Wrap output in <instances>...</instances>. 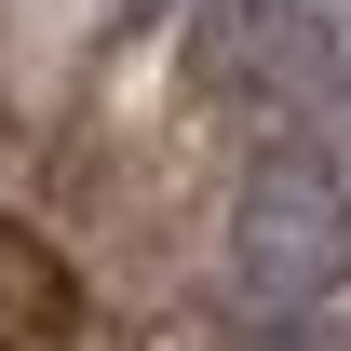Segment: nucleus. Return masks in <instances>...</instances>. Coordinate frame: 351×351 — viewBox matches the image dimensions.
Wrapping results in <instances>:
<instances>
[{"instance_id": "nucleus-1", "label": "nucleus", "mask_w": 351, "mask_h": 351, "mask_svg": "<svg viewBox=\"0 0 351 351\" xmlns=\"http://www.w3.org/2000/svg\"><path fill=\"white\" fill-rule=\"evenodd\" d=\"M230 270H243V298H257V311H311V298L351 270V189H338L324 162H270L257 189H243Z\"/></svg>"}, {"instance_id": "nucleus-2", "label": "nucleus", "mask_w": 351, "mask_h": 351, "mask_svg": "<svg viewBox=\"0 0 351 351\" xmlns=\"http://www.w3.org/2000/svg\"><path fill=\"white\" fill-rule=\"evenodd\" d=\"M203 82L217 95H311L324 82L311 0H203Z\"/></svg>"}, {"instance_id": "nucleus-3", "label": "nucleus", "mask_w": 351, "mask_h": 351, "mask_svg": "<svg viewBox=\"0 0 351 351\" xmlns=\"http://www.w3.org/2000/svg\"><path fill=\"white\" fill-rule=\"evenodd\" d=\"M41 338H68V270L27 230H0V351H41Z\"/></svg>"}]
</instances>
